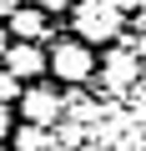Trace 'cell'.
Segmentation results:
<instances>
[{
  "instance_id": "cell-14",
  "label": "cell",
  "mask_w": 146,
  "mask_h": 151,
  "mask_svg": "<svg viewBox=\"0 0 146 151\" xmlns=\"http://www.w3.org/2000/svg\"><path fill=\"white\" fill-rule=\"evenodd\" d=\"M141 60H146V40H141Z\"/></svg>"
},
{
  "instance_id": "cell-5",
  "label": "cell",
  "mask_w": 146,
  "mask_h": 151,
  "mask_svg": "<svg viewBox=\"0 0 146 151\" xmlns=\"http://www.w3.org/2000/svg\"><path fill=\"white\" fill-rule=\"evenodd\" d=\"M136 76H141V60H136L131 50H116V55L106 60V86L126 91V86H136Z\"/></svg>"
},
{
  "instance_id": "cell-7",
  "label": "cell",
  "mask_w": 146,
  "mask_h": 151,
  "mask_svg": "<svg viewBox=\"0 0 146 151\" xmlns=\"http://www.w3.org/2000/svg\"><path fill=\"white\" fill-rule=\"evenodd\" d=\"M15 151H50V141H45V131H40V121H30V126H20V136H15Z\"/></svg>"
},
{
  "instance_id": "cell-11",
  "label": "cell",
  "mask_w": 146,
  "mask_h": 151,
  "mask_svg": "<svg viewBox=\"0 0 146 151\" xmlns=\"http://www.w3.org/2000/svg\"><path fill=\"white\" fill-rule=\"evenodd\" d=\"M111 5H116V10H136L141 0H111Z\"/></svg>"
},
{
  "instance_id": "cell-12",
  "label": "cell",
  "mask_w": 146,
  "mask_h": 151,
  "mask_svg": "<svg viewBox=\"0 0 146 151\" xmlns=\"http://www.w3.org/2000/svg\"><path fill=\"white\" fill-rule=\"evenodd\" d=\"M15 5H20V0H0V15H10V10H15Z\"/></svg>"
},
{
  "instance_id": "cell-4",
  "label": "cell",
  "mask_w": 146,
  "mask_h": 151,
  "mask_svg": "<svg viewBox=\"0 0 146 151\" xmlns=\"http://www.w3.org/2000/svg\"><path fill=\"white\" fill-rule=\"evenodd\" d=\"M5 70H15L20 81H35V76L45 70V50H35V40L5 45Z\"/></svg>"
},
{
  "instance_id": "cell-6",
  "label": "cell",
  "mask_w": 146,
  "mask_h": 151,
  "mask_svg": "<svg viewBox=\"0 0 146 151\" xmlns=\"http://www.w3.org/2000/svg\"><path fill=\"white\" fill-rule=\"evenodd\" d=\"M10 30L20 35V40H40L45 35V10H10Z\"/></svg>"
},
{
  "instance_id": "cell-8",
  "label": "cell",
  "mask_w": 146,
  "mask_h": 151,
  "mask_svg": "<svg viewBox=\"0 0 146 151\" xmlns=\"http://www.w3.org/2000/svg\"><path fill=\"white\" fill-rule=\"evenodd\" d=\"M20 96V76L15 70H0V101H15Z\"/></svg>"
},
{
  "instance_id": "cell-2",
  "label": "cell",
  "mask_w": 146,
  "mask_h": 151,
  "mask_svg": "<svg viewBox=\"0 0 146 151\" xmlns=\"http://www.w3.org/2000/svg\"><path fill=\"white\" fill-rule=\"evenodd\" d=\"M45 65H50V70L60 76V81H86L96 60H91V50H86L81 40H60V45H55V50L45 55Z\"/></svg>"
},
{
  "instance_id": "cell-3",
  "label": "cell",
  "mask_w": 146,
  "mask_h": 151,
  "mask_svg": "<svg viewBox=\"0 0 146 151\" xmlns=\"http://www.w3.org/2000/svg\"><path fill=\"white\" fill-rule=\"evenodd\" d=\"M20 111H25V121H40V126H50V121H60L65 101H60L50 86H30V91L20 96Z\"/></svg>"
},
{
  "instance_id": "cell-13",
  "label": "cell",
  "mask_w": 146,
  "mask_h": 151,
  "mask_svg": "<svg viewBox=\"0 0 146 151\" xmlns=\"http://www.w3.org/2000/svg\"><path fill=\"white\" fill-rule=\"evenodd\" d=\"M0 55H5V35H0Z\"/></svg>"
},
{
  "instance_id": "cell-10",
  "label": "cell",
  "mask_w": 146,
  "mask_h": 151,
  "mask_svg": "<svg viewBox=\"0 0 146 151\" xmlns=\"http://www.w3.org/2000/svg\"><path fill=\"white\" fill-rule=\"evenodd\" d=\"M65 5H76V0H40V10H65Z\"/></svg>"
},
{
  "instance_id": "cell-1",
  "label": "cell",
  "mask_w": 146,
  "mask_h": 151,
  "mask_svg": "<svg viewBox=\"0 0 146 151\" xmlns=\"http://www.w3.org/2000/svg\"><path fill=\"white\" fill-rule=\"evenodd\" d=\"M76 30H81V40H116L121 10L111 0H76Z\"/></svg>"
},
{
  "instance_id": "cell-9",
  "label": "cell",
  "mask_w": 146,
  "mask_h": 151,
  "mask_svg": "<svg viewBox=\"0 0 146 151\" xmlns=\"http://www.w3.org/2000/svg\"><path fill=\"white\" fill-rule=\"evenodd\" d=\"M10 136V101H0V141Z\"/></svg>"
}]
</instances>
